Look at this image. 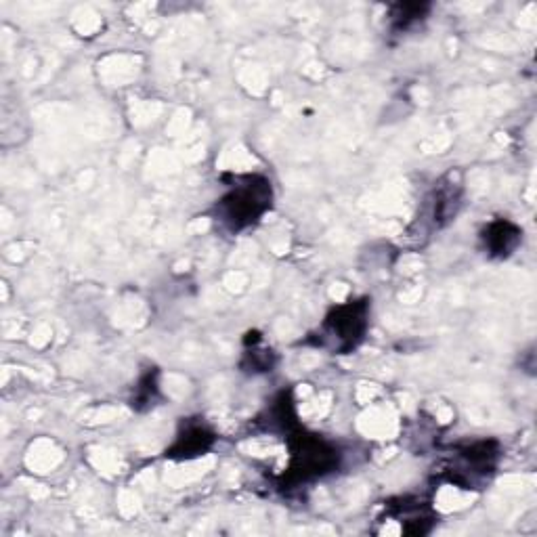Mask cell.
Instances as JSON below:
<instances>
[{"instance_id": "obj_1", "label": "cell", "mask_w": 537, "mask_h": 537, "mask_svg": "<svg viewBox=\"0 0 537 537\" xmlns=\"http://www.w3.org/2000/svg\"><path fill=\"white\" fill-rule=\"evenodd\" d=\"M271 206V185L267 179L248 177L235 185L219 202V219L231 231H242L259 221Z\"/></svg>"}, {"instance_id": "obj_2", "label": "cell", "mask_w": 537, "mask_h": 537, "mask_svg": "<svg viewBox=\"0 0 537 537\" xmlns=\"http://www.w3.org/2000/svg\"><path fill=\"white\" fill-rule=\"evenodd\" d=\"M365 328H368V305L365 303L338 307L324 324V330L336 342V351L355 349L357 342L363 338Z\"/></svg>"}, {"instance_id": "obj_3", "label": "cell", "mask_w": 537, "mask_h": 537, "mask_svg": "<svg viewBox=\"0 0 537 537\" xmlns=\"http://www.w3.org/2000/svg\"><path fill=\"white\" fill-rule=\"evenodd\" d=\"M336 464L334 449L326 447L321 441H300V447L294 451L292 468L298 477H321L328 468Z\"/></svg>"}, {"instance_id": "obj_4", "label": "cell", "mask_w": 537, "mask_h": 537, "mask_svg": "<svg viewBox=\"0 0 537 537\" xmlns=\"http://www.w3.org/2000/svg\"><path fill=\"white\" fill-rule=\"evenodd\" d=\"M521 240V231L517 225H512L508 221H498L489 225L485 231V246L489 248L491 256H508L514 248H517Z\"/></svg>"}, {"instance_id": "obj_5", "label": "cell", "mask_w": 537, "mask_h": 537, "mask_svg": "<svg viewBox=\"0 0 537 537\" xmlns=\"http://www.w3.org/2000/svg\"><path fill=\"white\" fill-rule=\"evenodd\" d=\"M212 445V435L206 431L204 426H189L187 431L177 439L175 447L170 449L168 456L177 458H193L200 456Z\"/></svg>"}]
</instances>
